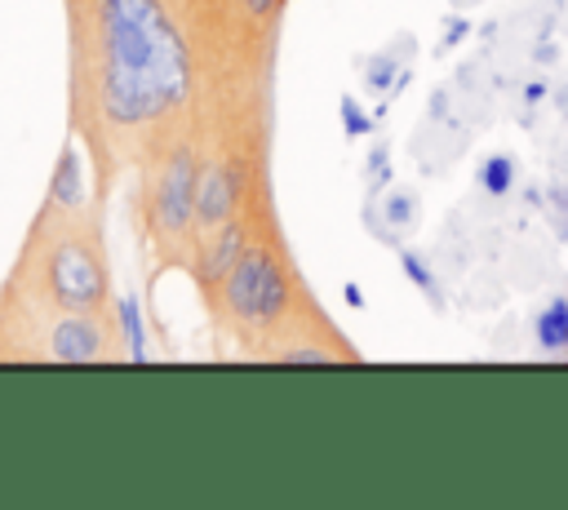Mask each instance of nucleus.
<instances>
[{"label": "nucleus", "instance_id": "obj_1", "mask_svg": "<svg viewBox=\"0 0 568 510\" xmlns=\"http://www.w3.org/2000/svg\"><path fill=\"white\" fill-rule=\"evenodd\" d=\"M98 106L115 129H142L186 102L191 58L160 0H93Z\"/></svg>", "mask_w": 568, "mask_h": 510}, {"label": "nucleus", "instance_id": "obj_2", "mask_svg": "<svg viewBox=\"0 0 568 510\" xmlns=\"http://www.w3.org/2000/svg\"><path fill=\"white\" fill-rule=\"evenodd\" d=\"M222 306L248 333H271L284 324V315L293 310V284L275 248L248 244L240 253V262L222 279Z\"/></svg>", "mask_w": 568, "mask_h": 510}, {"label": "nucleus", "instance_id": "obj_3", "mask_svg": "<svg viewBox=\"0 0 568 510\" xmlns=\"http://www.w3.org/2000/svg\"><path fill=\"white\" fill-rule=\"evenodd\" d=\"M44 288H49V302L62 310H102V302L111 297L102 253L80 235L58 239L44 257Z\"/></svg>", "mask_w": 568, "mask_h": 510}, {"label": "nucleus", "instance_id": "obj_4", "mask_svg": "<svg viewBox=\"0 0 568 510\" xmlns=\"http://www.w3.org/2000/svg\"><path fill=\"white\" fill-rule=\"evenodd\" d=\"M195 177H200L195 146H173L151 191V222L160 235L182 239L195 231Z\"/></svg>", "mask_w": 568, "mask_h": 510}, {"label": "nucleus", "instance_id": "obj_5", "mask_svg": "<svg viewBox=\"0 0 568 510\" xmlns=\"http://www.w3.org/2000/svg\"><path fill=\"white\" fill-rule=\"evenodd\" d=\"M244 160L235 155H213L200 164V177H195V226L204 231H217L222 222H231L240 213V200H244Z\"/></svg>", "mask_w": 568, "mask_h": 510}, {"label": "nucleus", "instance_id": "obj_6", "mask_svg": "<svg viewBox=\"0 0 568 510\" xmlns=\"http://www.w3.org/2000/svg\"><path fill=\"white\" fill-rule=\"evenodd\" d=\"M106 328L98 324V310H62L49 328H44V359L58 364H93L106 359Z\"/></svg>", "mask_w": 568, "mask_h": 510}, {"label": "nucleus", "instance_id": "obj_7", "mask_svg": "<svg viewBox=\"0 0 568 510\" xmlns=\"http://www.w3.org/2000/svg\"><path fill=\"white\" fill-rule=\"evenodd\" d=\"M364 226H368V235H377L386 248H404V244L417 235V226H422V191L395 182V186H386L382 195H368Z\"/></svg>", "mask_w": 568, "mask_h": 510}, {"label": "nucleus", "instance_id": "obj_8", "mask_svg": "<svg viewBox=\"0 0 568 510\" xmlns=\"http://www.w3.org/2000/svg\"><path fill=\"white\" fill-rule=\"evenodd\" d=\"M497 257H501L497 271L506 275V284H510L515 293L546 288L550 275H555V253H550V244L537 239V235H515V239H506Z\"/></svg>", "mask_w": 568, "mask_h": 510}, {"label": "nucleus", "instance_id": "obj_9", "mask_svg": "<svg viewBox=\"0 0 568 510\" xmlns=\"http://www.w3.org/2000/svg\"><path fill=\"white\" fill-rule=\"evenodd\" d=\"M248 248V226L244 222H222L217 231H213V239L204 244V253H200V266H195V275H200V284H209V288H222V279L231 275V266L240 262V253Z\"/></svg>", "mask_w": 568, "mask_h": 510}, {"label": "nucleus", "instance_id": "obj_10", "mask_svg": "<svg viewBox=\"0 0 568 510\" xmlns=\"http://www.w3.org/2000/svg\"><path fill=\"white\" fill-rule=\"evenodd\" d=\"M519 191V160L510 151H493L475 164V195L488 200V204H510Z\"/></svg>", "mask_w": 568, "mask_h": 510}, {"label": "nucleus", "instance_id": "obj_11", "mask_svg": "<svg viewBox=\"0 0 568 510\" xmlns=\"http://www.w3.org/2000/svg\"><path fill=\"white\" fill-rule=\"evenodd\" d=\"M532 346L541 355H568V293H546L532 310Z\"/></svg>", "mask_w": 568, "mask_h": 510}, {"label": "nucleus", "instance_id": "obj_12", "mask_svg": "<svg viewBox=\"0 0 568 510\" xmlns=\"http://www.w3.org/2000/svg\"><path fill=\"white\" fill-rule=\"evenodd\" d=\"M413 49H417L413 35H395L386 49H377V53L364 62V84H368L373 93H390L395 80L413 67Z\"/></svg>", "mask_w": 568, "mask_h": 510}, {"label": "nucleus", "instance_id": "obj_13", "mask_svg": "<svg viewBox=\"0 0 568 510\" xmlns=\"http://www.w3.org/2000/svg\"><path fill=\"white\" fill-rule=\"evenodd\" d=\"M399 271H404V279L430 302V310H444L448 306V275L435 266V257L430 253H417V248H399Z\"/></svg>", "mask_w": 568, "mask_h": 510}, {"label": "nucleus", "instance_id": "obj_14", "mask_svg": "<svg viewBox=\"0 0 568 510\" xmlns=\"http://www.w3.org/2000/svg\"><path fill=\"white\" fill-rule=\"evenodd\" d=\"M49 200H53V208H67V213L84 208V200H89V177H84V164H80L75 146H67V151H62V160L53 164Z\"/></svg>", "mask_w": 568, "mask_h": 510}, {"label": "nucleus", "instance_id": "obj_15", "mask_svg": "<svg viewBox=\"0 0 568 510\" xmlns=\"http://www.w3.org/2000/svg\"><path fill=\"white\" fill-rule=\"evenodd\" d=\"M506 297H510V284L497 266H484L479 279L466 284V306L470 310H497V306H506Z\"/></svg>", "mask_w": 568, "mask_h": 510}, {"label": "nucleus", "instance_id": "obj_16", "mask_svg": "<svg viewBox=\"0 0 568 510\" xmlns=\"http://www.w3.org/2000/svg\"><path fill=\"white\" fill-rule=\"evenodd\" d=\"M115 310H120V328H124V355H129V359H146V333H142L138 297L124 293V297L115 302Z\"/></svg>", "mask_w": 568, "mask_h": 510}, {"label": "nucleus", "instance_id": "obj_17", "mask_svg": "<svg viewBox=\"0 0 568 510\" xmlns=\"http://www.w3.org/2000/svg\"><path fill=\"white\" fill-rule=\"evenodd\" d=\"M364 177H368V195H382V191L390 186V146H386V142L373 146V155H368V164H364Z\"/></svg>", "mask_w": 568, "mask_h": 510}, {"label": "nucleus", "instance_id": "obj_18", "mask_svg": "<svg viewBox=\"0 0 568 510\" xmlns=\"http://www.w3.org/2000/svg\"><path fill=\"white\" fill-rule=\"evenodd\" d=\"M342 120H346V133H351V137H368V133L377 129V120L359 106L355 93H342Z\"/></svg>", "mask_w": 568, "mask_h": 510}, {"label": "nucleus", "instance_id": "obj_19", "mask_svg": "<svg viewBox=\"0 0 568 510\" xmlns=\"http://www.w3.org/2000/svg\"><path fill=\"white\" fill-rule=\"evenodd\" d=\"M280 359H284V364H328V359H337V350L311 346V341H293V346L280 350Z\"/></svg>", "mask_w": 568, "mask_h": 510}, {"label": "nucleus", "instance_id": "obj_20", "mask_svg": "<svg viewBox=\"0 0 568 510\" xmlns=\"http://www.w3.org/2000/svg\"><path fill=\"white\" fill-rule=\"evenodd\" d=\"M466 35H470V22H466V18H448V27H439V53L457 49Z\"/></svg>", "mask_w": 568, "mask_h": 510}, {"label": "nucleus", "instance_id": "obj_21", "mask_svg": "<svg viewBox=\"0 0 568 510\" xmlns=\"http://www.w3.org/2000/svg\"><path fill=\"white\" fill-rule=\"evenodd\" d=\"M240 9H244L253 22H266V18L280 9V0H240Z\"/></svg>", "mask_w": 568, "mask_h": 510}, {"label": "nucleus", "instance_id": "obj_22", "mask_svg": "<svg viewBox=\"0 0 568 510\" xmlns=\"http://www.w3.org/2000/svg\"><path fill=\"white\" fill-rule=\"evenodd\" d=\"M346 302H351V306H355V310H359V306H364V297H359V288H355V284H346Z\"/></svg>", "mask_w": 568, "mask_h": 510}]
</instances>
